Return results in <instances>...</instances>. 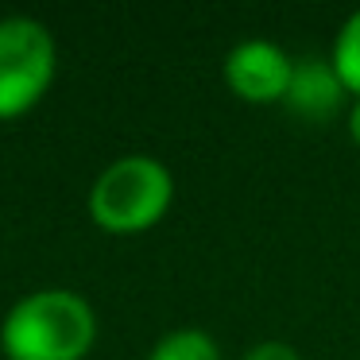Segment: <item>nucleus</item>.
Returning a JSON list of instances; mask_svg holds the SVG:
<instances>
[{
  "mask_svg": "<svg viewBox=\"0 0 360 360\" xmlns=\"http://www.w3.org/2000/svg\"><path fill=\"white\" fill-rule=\"evenodd\" d=\"M97 341V314L78 290L47 287L8 306L0 321L4 360H82Z\"/></svg>",
  "mask_w": 360,
  "mask_h": 360,
  "instance_id": "f257e3e1",
  "label": "nucleus"
},
{
  "mask_svg": "<svg viewBox=\"0 0 360 360\" xmlns=\"http://www.w3.org/2000/svg\"><path fill=\"white\" fill-rule=\"evenodd\" d=\"M174 202V174L155 155H120L89 186V217L97 229L132 236L159 225Z\"/></svg>",
  "mask_w": 360,
  "mask_h": 360,
  "instance_id": "f03ea898",
  "label": "nucleus"
},
{
  "mask_svg": "<svg viewBox=\"0 0 360 360\" xmlns=\"http://www.w3.org/2000/svg\"><path fill=\"white\" fill-rule=\"evenodd\" d=\"M58 70V47L47 24L32 16L0 20V120L32 112L51 89Z\"/></svg>",
  "mask_w": 360,
  "mask_h": 360,
  "instance_id": "7ed1b4c3",
  "label": "nucleus"
},
{
  "mask_svg": "<svg viewBox=\"0 0 360 360\" xmlns=\"http://www.w3.org/2000/svg\"><path fill=\"white\" fill-rule=\"evenodd\" d=\"M225 86L248 105H283L295 74V58L267 39H244L221 63Z\"/></svg>",
  "mask_w": 360,
  "mask_h": 360,
  "instance_id": "20e7f679",
  "label": "nucleus"
},
{
  "mask_svg": "<svg viewBox=\"0 0 360 360\" xmlns=\"http://www.w3.org/2000/svg\"><path fill=\"white\" fill-rule=\"evenodd\" d=\"M345 101H349V89L337 78L329 58H298L287 97H283L290 117L306 120V124H326L345 109Z\"/></svg>",
  "mask_w": 360,
  "mask_h": 360,
  "instance_id": "39448f33",
  "label": "nucleus"
},
{
  "mask_svg": "<svg viewBox=\"0 0 360 360\" xmlns=\"http://www.w3.org/2000/svg\"><path fill=\"white\" fill-rule=\"evenodd\" d=\"M148 360H221V349L205 329H171L151 345Z\"/></svg>",
  "mask_w": 360,
  "mask_h": 360,
  "instance_id": "423d86ee",
  "label": "nucleus"
},
{
  "mask_svg": "<svg viewBox=\"0 0 360 360\" xmlns=\"http://www.w3.org/2000/svg\"><path fill=\"white\" fill-rule=\"evenodd\" d=\"M329 63H333L337 78L345 82L349 97H360V8L341 24V32L333 39V51H329Z\"/></svg>",
  "mask_w": 360,
  "mask_h": 360,
  "instance_id": "0eeeda50",
  "label": "nucleus"
},
{
  "mask_svg": "<svg viewBox=\"0 0 360 360\" xmlns=\"http://www.w3.org/2000/svg\"><path fill=\"white\" fill-rule=\"evenodd\" d=\"M240 360H302V356H298V349L287 341H259V345H252Z\"/></svg>",
  "mask_w": 360,
  "mask_h": 360,
  "instance_id": "6e6552de",
  "label": "nucleus"
},
{
  "mask_svg": "<svg viewBox=\"0 0 360 360\" xmlns=\"http://www.w3.org/2000/svg\"><path fill=\"white\" fill-rule=\"evenodd\" d=\"M345 128H349V140L360 148V97H352L349 112H345Z\"/></svg>",
  "mask_w": 360,
  "mask_h": 360,
  "instance_id": "1a4fd4ad",
  "label": "nucleus"
}]
</instances>
